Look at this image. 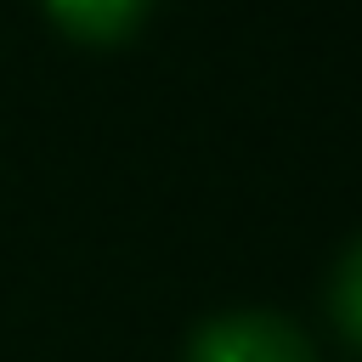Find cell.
<instances>
[{
	"mask_svg": "<svg viewBox=\"0 0 362 362\" xmlns=\"http://www.w3.org/2000/svg\"><path fill=\"white\" fill-rule=\"evenodd\" d=\"M181 362H317L311 339L277 311H221L209 317Z\"/></svg>",
	"mask_w": 362,
	"mask_h": 362,
	"instance_id": "cell-1",
	"label": "cell"
},
{
	"mask_svg": "<svg viewBox=\"0 0 362 362\" xmlns=\"http://www.w3.org/2000/svg\"><path fill=\"white\" fill-rule=\"evenodd\" d=\"M51 17L79 34V40H119L124 28H136V17L147 11V0H45Z\"/></svg>",
	"mask_w": 362,
	"mask_h": 362,
	"instance_id": "cell-2",
	"label": "cell"
},
{
	"mask_svg": "<svg viewBox=\"0 0 362 362\" xmlns=\"http://www.w3.org/2000/svg\"><path fill=\"white\" fill-rule=\"evenodd\" d=\"M328 305H334V322L362 345V238L339 255L334 283H328Z\"/></svg>",
	"mask_w": 362,
	"mask_h": 362,
	"instance_id": "cell-3",
	"label": "cell"
}]
</instances>
